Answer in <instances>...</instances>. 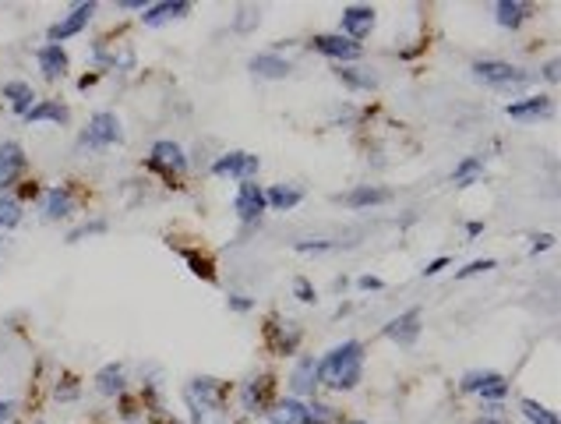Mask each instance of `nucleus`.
<instances>
[{"mask_svg": "<svg viewBox=\"0 0 561 424\" xmlns=\"http://www.w3.org/2000/svg\"><path fill=\"white\" fill-rule=\"evenodd\" d=\"M551 241H555L551 234H540V238H533V244H530V251H533V255H537V251H548V247H551Z\"/></svg>", "mask_w": 561, "mask_h": 424, "instance_id": "nucleus-42", "label": "nucleus"}, {"mask_svg": "<svg viewBox=\"0 0 561 424\" xmlns=\"http://www.w3.org/2000/svg\"><path fill=\"white\" fill-rule=\"evenodd\" d=\"M251 71H255L258 78L280 82V78H286V74L293 71V64L286 61V57H280V54H255V57H251Z\"/></svg>", "mask_w": 561, "mask_h": 424, "instance_id": "nucleus-23", "label": "nucleus"}, {"mask_svg": "<svg viewBox=\"0 0 561 424\" xmlns=\"http://www.w3.org/2000/svg\"><path fill=\"white\" fill-rule=\"evenodd\" d=\"M470 71H473L477 82H484V85H491V89H498V92H508V96L522 92V89L533 82V74H526L522 67H515V64H508V61H473Z\"/></svg>", "mask_w": 561, "mask_h": 424, "instance_id": "nucleus-3", "label": "nucleus"}, {"mask_svg": "<svg viewBox=\"0 0 561 424\" xmlns=\"http://www.w3.org/2000/svg\"><path fill=\"white\" fill-rule=\"evenodd\" d=\"M424 322V315H420V307H406L402 315H395L393 322L385 325V336L393 340V343H399V347H413L417 340H420V325Z\"/></svg>", "mask_w": 561, "mask_h": 424, "instance_id": "nucleus-10", "label": "nucleus"}, {"mask_svg": "<svg viewBox=\"0 0 561 424\" xmlns=\"http://www.w3.org/2000/svg\"><path fill=\"white\" fill-rule=\"evenodd\" d=\"M311 50H318L322 57H332L339 64H353L360 61V54H364V47L360 43H353V39H346V36H315L311 39Z\"/></svg>", "mask_w": 561, "mask_h": 424, "instance_id": "nucleus-12", "label": "nucleus"}, {"mask_svg": "<svg viewBox=\"0 0 561 424\" xmlns=\"http://www.w3.org/2000/svg\"><path fill=\"white\" fill-rule=\"evenodd\" d=\"M530 4H519V0H498L495 4V22L502 25V29H519L526 18H530Z\"/></svg>", "mask_w": 561, "mask_h": 424, "instance_id": "nucleus-27", "label": "nucleus"}, {"mask_svg": "<svg viewBox=\"0 0 561 424\" xmlns=\"http://www.w3.org/2000/svg\"><path fill=\"white\" fill-rule=\"evenodd\" d=\"M258 22H262V11H258V7H240V11H237V18H233V32L247 36V32H255V29H258Z\"/></svg>", "mask_w": 561, "mask_h": 424, "instance_id": "nucleus-33", "label": "nucleus"}, {"mask_svg": "<svg viewBox=\"0 0 561 424\" xmlns=\"http://www.w3.org/2000/svg\"><path fill=\"white\" fill-rule=\"evenodd\" d=\"M336 74H339V82H342L346 89H353V92H375V89H378V74H375V71H367V67H357V64H339Z\"/></svg>", "mask_w": 561, "mask_h": 424, "instance_id": "nucleus-20", "label": "nucleus"}, {"mask_svg": "<svg viewBox=\"0 0 561 424\" xmlns=\"http://www.w3.org/2000/svg\"><path fill=\"white\" fill-rule=\"evenodd\" d=\"M480 170H484V160H480V156H470V160H462V163L452 170V184H455V187H470V184L480 177Z\"/></svg>", "mask_w": 561, "mask_h": 424, "instance_id": "nucleus-30", "label": "nucleus"}, {"mask_svg": "<svg viewBox=\"0 0 561 424\" xmlns=\"http://www.w3.org/2000/svg\"><path fill=\"white\" fill-rule=\"evenodd\" d=\"M332 247H336L332 241H300L297 244L300 255H322V251H332Z\"/></svg>", "mask_w": 561, "mask_h": 424, "instance_id": "nucleus-37", "label": "nucleus"}, {"mask_svg": "<svg viewBox=\"0 0 561 424\" xmlns=\"http://www.w3.org/2000/svg\"><path fill=\"white\" fill-rule=\"evenodd\" d=\"M124 364H107V368H99V375H96V393L99 396H120L124 393Z\"/></svg>", "mask_w": 561, "mask_h": 424, "instance_id": "nucleus-29", "label": "nucleus"}, {"mask_svg": "<svg viewBox=\"0 0 561 424\" xmlns=\"http://www.w3.org/2000/svg\"><path fill=\"white\" fill-rule=\"evenodd\" d=\"M25 149L18 142H0V195L25 174Z\"/></svg>", "mask_w": 561, "mask_h": 424, "instance_id": "nucleus-14", "label": "nucleus"}, {"mask_svg": "<svg viewBox=\"0 0 561 424\" xmlns=\"http://www.w3.org/2000/svg\"><path fill=\"white\" fill-rule=\"evenodd\" d=\"M96 234H107V220H92V223H82L78 230H71V234H67V241L78 244V241H85V238H96Z\"/></svg>", "mask_w": 561, "mask_h": 424, "instance_id": "nucleus-34", "label": "nucleus"}, {"mask_svg": "<svg viewBox=\"0 0 561 424\" xmlns=\"http://www.w3.org/2000/svg\"><path fill=\"white\" fill-rule=\"evenodd\" d=\"M269 424H311L307 421V403H304V400H293V396H286V400H280V403H272Z\"/></svg>", "mask_w": 561, "mask_h": 424, "instance_id": "nucleus-22", "label": "nucleus"}, {"mask_svg": "<svg viewBox=\"0 0 561 424\" xmlns=\"http://www.w3.org/2000/svg\"><path fill=\"white\" fill-rule=\"evenodd\" d=\"M445 265H449V258H435V262H427V265H424V276H438Z\"/></svg>", "mask_w": 561, "mask_h": 424, "instance_id": "nucleus-41", "label": "nucleus"}, {"mask_svg": "<svg viewBox=\"0 0 561 424\" xmlns=\"http://www.w3.org/2000/svg\"><path fill=\"white\" fill-rule=\"evenodd\" d=\"M519 407H522V418L530 424H558V418H555L544 403H537V400H522Z\"/></svg>", "mask_w": 561, "mask_h": 424, "instance_id": "nucleus-32", "label": "nucleus"}, {"mask_svg": "<svg viewBox=\"0 0 561 424\" xmlns=\"http://www.w3.org/2000/svg\"><path fill=\"white\" fill-rule=\"evenodd\" d=\"M120 142H124V131H120L117 114H110V110L92 114V121L85 124V131L78 134V149H89V152L110 149V145H120Z\"/></svg>", "mask_w": 561, "mask_h": 424, "instance_id": "nucleus-4", "label": "nucleus"}, {"mask_svg": "<svg viewBox=\"0 0 561 424\" xmlns=\"http://www.w3.org/2000/svg\"><path fill=\"white\" fill-rule=\"evenodd\" d=\"M346 424H367V421H346Z\"/></svg>", "mask_w": 561, "mask_h": 424, "instance_id": "nucleus-48", "label": "nucleus"}, {"mask_svg": "<svg viewBox=\"0 0 561 424\" xmlns=\"http://www.w3.org/2000/svg\"><path fill=\"white\" fill-rule=\"evenodd\" d=\"M152 167L163 174V177H180L187 170V156L177 142H156L152 145Z\"/></svg>", "mask_w": 561, "mask_h": 424, "instance_id": "nucleus-15", "label": "nucleus"}, {"mask_svg": "<svg viewBox=\"0 0 561 424\" xmlns=\"http://www.w3.org/2000/svg\"><path fill=\"white\" fill-rule=\"evenodd\" d=\"M269 343H272V350L276 354H293L297 350V343H300V329L293 325V322H272L269 325Z\"/></svg>", "mask_w": 561, "mask_h": 424, "instance_id": "nucleus-26", "label": "nucleus"}, {"mask_svg": "<svg viewBox=\"0 0 561 424\" xmlns=\"http://www.w3.org/2000/svg\"><path fill=\"white\" fill-rule=\"evenodd\" d=\"M4 100L11 103V110H14L18 117H25V114L36 107V89H32L29 82H7V85H4Z\"/></svg>", "mask_w": 561, "mask_h": 424, "instance_id": "nucleus-25", "label": "nucleus"}, {"mask_svg": "<svg viewBox=\"0 0 561 424\" xmlns=\"http://www.w3.org/2000/svg\"><path fill=\"white\" fill-rule=\"evenodd\" d=\"M480 424H505L502 418H480Z\"/></svg>", "mask_w": 561, "mask_h": 424, "instance_id": "nucleus-47", "label": "nucleus"}, {"mask_svg": "<svg viewBox=\"0 0 561 424\" xmlns=\"http://www.w3.org/2000/svg\"><path fill=\"white\" fill-rule=\"evenodd\" d=\"M389 198H393V191H389V187L360 184V187H353L350 195H342V205H350V209H371V205H385Z\"/></svg>", "mask_w": 561, "mask_h": 424, "instance_id": "nucleus-21", "label": "nucleus"}, {"mask_svg": "<svg viewBox=\"0 0 561 424\" xmlns=\"http://www.w3.org/2000/svg\"><path fill=\"white\" fill-rule=\"evenodd\" d=\"M184 403L194 424H226V382L198 375L184 389Z\"/></svg>", "mask_w": 561, "mask_h": 424, "instance_id": "nucleus-2", "label": "nucleus"}, {"mask_svg": "<svg viewBox=\"0 0 561 424\" xmlns=\"http://www.w3.org/2000/svg\"><path fill=\"white\" fill-rule=\"evenodd\" d=\"M187 262H191V273H202L205 280H212V269H209V262H205V258H194V255H187Z\"/></svg>", "mask_w": 561, "mask_h": 424, "instance_id": "nucleus-39", "label": "nucleus"}, {"mask_svg": "<svg viewBox=\"0 0 561 424\" xmlns=\"http://www.w3.org/2000/svg\"><path fill=\"white\" fill-rule=\"evenodd\" d=\"M459 389L462 393H477L488 403H498V400L508 396V378L498 375V371H466L462 382H459Z\"/></svg>", "mask_w": 561, "mask_h": 424, "instance_id": "nucleus-5", "label": "nucleus"}, {"mask_svg": "<svg viewBox=\"0 0 561 424\" xmlns=\"http://www.w3.org/2000/svg\"><path fill=\"white\" fill-rule=\"evenodd\" d=\"M187 11H191V4H187V0L149 4V7L142 11V25H149V29H160V25H167V22H177V18H184Z\"/></svg>", "mask_w": 561, "mask_h": 424, "instance_id": "nucleus-19", "label": "nucleus"}, {"mask_svg": "<svg viewBox=\"0 0 561 424\" xmlns=\"http://www.w3.org/2000/svg\"><path fill=\"white\" fill-rule=\"evenodd\" d=\"M36 64H39V71H43V78L47 82H56V78H64L67 74V50L64 47H56V43H43L39 50H36Z\"/></svg>", "mask_w": 561, "mask_h": 424, "instance_id": "nucleus-18", "label": "nucleus"}, {"mask_svg": "<svg viewBox=\"0 0 561 424\" xmlns=\"http://www.w3.org/2000/svg\"><path fill=\"white\" fill-rule=\"evenodd\" d=\"M92 14H96V4L89 0V4H74L60 22H54L50 29H47V43H64V39H71V36H78L89 22H92Z\"/></svg>", "mask_w": 561, "mask_h": 424, "instance_id": "nucleus-7", "label": "nucleus"}, {"mask_svg": "<svg viewBox=\"0 0 561 424\" xmlns=\"http://www.w3.org/2000/svg\"><path fill=\"white\" fill-rule=\"evenodd\" d=\"M318 389V361L315 358H300L289 371V396L300 400V396H315Z\"/></svg>", "mask_w": 561, "mask_h": 424, "instance_id": "nucleus-16", "label": "nucleus"}, {"mask_svg": "<svg viewBox=\"0 0 561 424\" xmlns=\"http://www.w3.org/2000/svg\"><path fill=\"white\" fill-rule=\"evenodd\" d=\"M272 393H276L272 375L247 378L244 389H240V407H244V414H269V411H272Z\"/></svg>", "mask_w": 561, "mask_h": 424, "instance_id": "nucleus-6", "label": "nucleus"}, {"mask_svg": "<svg viewBox=\"0 0 561 424\" xmlns=\"http://www.w3.org/2000/svg\"><path fill=\"white\" fill-rule=\"evenodd\" d=\"M265 202H269V209H276V212H289V209H297V205L304 202V191L293 187V184H276V187L265 191Z\"/></svg>", "mask_w": 561, "mask_h": 424, "instance_id": "nucleus-28", "label": "nucleus"}, {"mask_svg": "<svg viewBox=\"0 0 561 424\" xmlns=\"http://www.w3.org/2000/svg\"><path fill=\"white\" fill-rule=\"evenodd\" d=\"M39 212H43L47 223L67 220V216L74 212V195H71V187H64V184L47 187V191H43V202H39Z\"/></svg>", "mask_w": 561, "mask_h": 424, "instance_id": "nucleus-13", "label": "nucleus"}, {"mask_svg": "<svg viewBox=\"0 0 561 424\" xmlns=\"http://www.w3.org/2000/svg\"><path fill=\"white\" fill-rule=\"evenodd\" d=\"M258 156H251V152H226L220 156L216 163H212V174L216 177H229V181H255V174H258Z\"/></svg>", "mask_w": 561, "mask_h": 424, "instance_id": "nucleus-8", "label": "nucleus"}, {"mask_svg": "<svg viewBox=\"0 0 561 424\" xmlns=\"http://www.w3.org/2000/svg\"><path fill=\"white\" fill-rule=\"evenodd\" d=\"M293 294H297V301H300V304H315V301H318V290H315V283H311V280H304V276H297V280H293Z\"/></svg>", "mask_w": 561, "mask_h": 424, "instance_id": "nucleus-35", "label": "nucleus"}, {"mask_svg": "<svg viewBox=\"0 0 561 424\" xmlns=\"http://www.w3.org/2000/svg\"><path fill=\"white\" fill-rule=\"evenodd\" d=\"M544 78H548L551 85L558 82V61H548V64H544Z\"/></svg>", "mask_w": 561, "mask_h": 424, "instance_id": "nucleus-43", "label": "nucleus"}, {"mask_svg": "<svg viewBox=\"0 0 561 424\" xmlns=\"http://www.w3.org/2000/svg\"><path fill=\"white\" fill-rule=\"evenodd\" d=\"M11 411H14V403H7V400H0V424L11 421Z\"/></svg>", "mask_w": 561, "mask_h": 424, "instance_id": "nucleus-45", "label": "nucleus"}, {"mask_svg": "<svg viewBox=\"0 0 561 424\" xmlns=\"http://www.w3.org/2000/svg\"><path fill=\"white\" fill-rule=\"evenodd\" d=\"M120 7H124V11H145L149 4H145V0H120Z\"/></svg>", "mask_w": 561, "mask_h": 424, "instance_id": "nucleus-44", "label": "nucleus"}, {"mask_svg": "<svg viewBox=\"0 0 561 424\" xmlns=\"http://www.w3.org/2000/svg\"><path fill=\"white\" fill-rule=\"evenodd\" d=\"M498 262L495 258H480V262H470L466 269H459V280H470V276H480V273H491Z\"/></svg>", "mask_w": 561, "mask_h": 424, "instance_id": "nucleus-36", "label": "nucleus"}, {"mask_svg": "<svg viewBox=\"0 0 561 424\" xmlns=\"http://www.w3.org/2000/svg\"><path fill=\"white\" fill-rule=\"evenodd\" d=\"M22 202L11 198V195H0V230H14L22 223Z\"/></svg>", "mask_w": 561, "mask_h": 424, "instance_id": "nucleus-31", "label": "nucleus"}, {"mask_svg": "<svg viewBox=\"0 0 561 424\" xmlns=\"http://www.w3.org/2000/svg\"><path fill=\"white\" fill-rule=\"evenodd\" d=\"M226 304H229L233 311H251V307H255V298H244V294H229V298H226Z\"/></svg>", "mask_w": 561, "mask_h": 424, "instance_id": "nucleus-38", "label": "nucleus"}, {"mask_svg": "<svg viewBox=\"0 0 561 424\" xmlns=\"http://www.w3.org/2000/svg\"><path fill=\"white\" fill-rule=\"evenodd\" d=\"M375 25H378L375 7L353 4V7H346V11H342V36H346V39H353V43L367 39V36L375 32Z\"/></svg>", "mask_w": 561, "mask_h": 424, "instance_id": "nucleus-11", "label": "nucleus"}, {"mask_svg": "<svg viewBox=\"0 0 561 424\" xmlns=\"http://www.w3.org/2000/svg\"><path fill=\"white\" fill-rule=\"evenodd\" d=\"M466 234H470V238H477V234H484V223H470V227H466Z\"/></svg>", "mask_w": 561, "mask_h": 424, "instance_id": "nucleus-46", "label": "nucleus"}, {"mask_svg": "<svg viewBox=\"0 0 561 424\" xmlns=\"http://www.w3.org/2000/svg\"><path fill=\"white\" fill-rule=\"evenodd\" d=\"M39 424H43V421H39Z\"/></svg>", "mask_w": 561, "mask_h": 424, "instance_id": "nucleus-49", "label": "nucleus"}, {"mask_svg": "<svg viewBox=\"0 0 561 424\" xmlns=\"http://www.w3.org/2000/svg\"><path fill=\"white\" fill-rule=\"evenodd\" d=\"M25 124H43V121H54V124H67L71 121V110L56 100H36V107L22 117Z\"/></svg>", "mask_w": 561, "mask_h": 424, "instance_id": "nucleus-24", "label": "nucleus"}, {"mask_svg": "<svg viewBox=\"0 0 561 424\" xmlns=\"http://www.w3.org/2000/svg\"><path fill=\"white\" fill-rule=\"evenodd\" d=\"M551 100L548 96H526V100H515V103H508L505 107V117L512 121H540V117H551Z\"/></svg>", "mask_w": 561, "mask_h": 424, "instance_id": "nucleus-17", "label": "nucleus"}, {"mask_svg": "<svg viewBox=\"0 0 561 424\" xmlns=\"http://www.w3.org/2000/svg\"><path fill=\"white\" fill-rule=\"evenodd\" d=\"M357 287H360V290H382L385 283H382L378 276H360V280H357Z\"/></svg>", "mask_w": 561, "mask_h": 424, "instance_id": "nucleus-40", "label": "nucleus"}, {"mask_svg": "<svg viewBox=\"0 0 561 424\" xmlns=\"http://www.w3.org/2000/svg\"><path fill=\"white\" fill-rule=\"evenodd\" d=\"M360 378H364V343H357V340L339 343L318 361V385H325L332 393L357 389Z\"/></svg>", "mask_w": 561, "mask_h": 424, "instance_id": "nucleus-1", "label": "nucleus"}, {"mask_svg": "<svg viewBox=\"0 0 561 424\" xmlns=\"http://www.w3.org/2000/svg\"><path fill=\"white\" fill-rule=\"evenodd\" d=\"M233 209H237L240 223H258V220L265 216V209H269L265 191H262L255 181H244L240 187H237V202H233Z\"/></svg>", "mask_w": 561, "mask_h": 424, "instance_id": "nucleus-9", "label": "nucleus"}, {"mask_svg": "<svg viewBox=\"0 0 561 424\" xmlns=\"http://www.w3.org/2000/svg\"><path fill=\"white\" fill-rule=\"evenodd\" d=\"M7 424H11V421H7Z\"/></svg>", "mask_w": 561, "mask_h": 424, "instance_id": "nucleus-50", "label": "nucleus"}]
</instances>
